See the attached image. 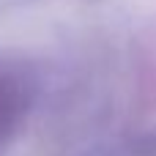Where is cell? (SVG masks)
<instances>
[{
    "mask_svg": "<svg viewBox=\"0 0 156 156\" xmlns=\"http://www.w3.org/2000/svg\"><path fill=\"white\" fill-rule=\"evenodd\" d=\"M27 110V82L11 66H0V143Z\"/></svg>",
    "mask_w": 156,
    "mask_h": 156,
    "instance_id": "obj_1",
    "label": "cell"
}]
</instances>
